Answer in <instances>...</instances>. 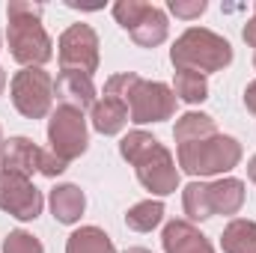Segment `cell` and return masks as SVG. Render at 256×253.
I'll return each mask as SVG.
<instances>
[{
    "label": "cell",
    "instance_id": "obj_30",
    "mask_svg": "<svg viewBox=\"0 0 256 253\" xmlns=\"http://www.w3.org/2000/svg\"><path fill=\"white\" fill-rule=\"evenodd\" d=\"M248 176H250V182H256V155L250 158V164H248Z\"/></svg>",
    "mask_w": 256,
    "mask_h": 253
},
{
    "label": "cell",
    "instance_id": "obj_24",
    "mask_svg": "<svg viewBox=\"0 0 256 253\" xmlns=\"http://www.w3.org/2000/svg\"><path fill=\"white\" fill-rule=\"evenodd\" d=\"M146 6H149V3H143V0H116V3H114V18H116L120 27L131 30V27L140 21V15L146 12Z\"/></svg>",
    "mask_w": 256,
    "mask_h": 253
},
{
    "label": "cell",
    "instance_id": "obj_20",
    "mask_svg": "<svg viewBox=\"0 0 256 253\" xmlns=\"http://www.w3.org/2000/svg\"><path fill=\"white\" fill-rule=\"evenodd\" d=\"M173 92H176V98H182L185 104H200V102L208 98V80H206V74H200V72L176 68Z\"/></svg>",
    "mask_w": 256,
    "mask_h": 253
},
{
    "label": "cell",
    "instance_id": "obj_9",
    "mask_svg": "<svg viewBox=\"0 0 256 253\" xmlns=\"http://www.w3.org/2000/svg\"><path fill=\"white\" fill-rule=\"evenodd\" d=\"M42 190L36 188L30 179L18 173H3L0 170V208L18 220H36L42 214Z\"/></svg>",
    "mask_w": 256,
    "mask_h": 253
},
{
    "label": "cell",
    "instance_id": "obj_31",
    "mask_svg": "<svg viewBox=\"0 0 256 253\" xmlns=\"http://www.w3.org/2000/svg\"><path fill=\"white\" fill-rule=\"evenodd\" d=\"M126 253H152V250H146V248H128Z\"/></svg>",
    "mask_w": 256,
    "mask_h": 253
},
{
    "label": "cell",
    "instance_id": "obj_8",
    "mask_svg": "<svg viewBox=\"0 0 256 253\" xmlns=\"http://www.w3.org/2000/svg\"><path fill=\"white\" fill-rule=\"evenodd\" d=\"M60 72H80L92 74L98 68V36L90 24H72L57 42Z\"/></svg>",
    "mask_w": 256,
    "mask_h": 253
},
{
    "label": "cell",
    "instance_id": "obj_29",
    "mask_svg": "<svg viewBox=\"0 0 256 253\" xmlns=\"http://www.w3.org/2000/svg\"><path fill=\"white\" fill-rule=\"evenodd\" d=\"M244 104H248L250 114H256V80H250V84L244 86Z\"/></svg>",
    "mask_w": 256,
    "mask_h": 253
},
{
    "label": "cell",
    "instance_id": "obj_21",
    "mask_svg": "<svg viewBox=\"0 0 256 253\" xmlns=\"http://www.w3.org/2000/svg\"><path fill=\"white\" fill-rule=\"evenodd\" d=\"M161 220H164V202H158V200H143V202L131 206L126 214V226L134 232H152Z\"/></svg>",
    "mask_w": 256,
    "mask_h": 253
},
{
    "label": "cell",
    "instance_id": "obj_19",
    "mask_svg": "<svg viewBox=\"0 0 256 253\" xmlns=\"http://www.w3.org/2000/svg\"><path fill=\"white\" fill-rule=\"evenodd\" d=\"M218 134V126L208 114H196V110H188L176 120V128H173V140L182 146V143H194V140H206Z\"/></svg>",
    "mask_w": 256,
    "mask_h": 253
},
{
    "label": "cell",
    "instance_id": "obj_28",
    "mask_svg": "<svg viewBox=\"0 0 256 253\" xmlns=\"http://www.w3.org/2000/svg\"><path fill=\"white\" fill-rule=\"evenodd\" d=\"M242 39L250 45V48H256V6H254V18L244 24V30H242Z\"/></svg>",
    "mask_w": 256,
    "mask_h": 253
},
{
    "label": "cell",
    "instance_id": "obj_10",
    "mask_svg": "<svg viewBox=\"0 0 256 253\" xmlns=\"http://www.w3.org/2000/svg\"><path fill=\"white\" fill-rule=\"evenodd\" d=\"M39 158H42V149L30 137H9L3 143L0 167H3V173H18V176L30 179L33 173H39Z\"/></svg>",
    "mask_w": 256,
    "mask_h": 253
},
{
    "label": "cell",
    "instance_id": "obj_25",
    "mask_svg": "<svg viewBox=\"0 0 256 253\" xmlns=\"http://www.w3.org/2000/svg\"><path fill=\"white\" fill-rule=\"evenodd\" d=\"M152 140H155V137H152V134H146V131H140V128H137V131H128L126 137L120 140V155L126 158L128 164H134V158H137V155L152 143Z\"/></svg>",
    "mask_w": 256,
    "mask_h": 253
},
{
    "label": "cell",
    "instance_id": "obj_17",
    "mask_svg": "<svg viewBox=\"0 0 256 253\" xmlns=\"http://www.w3.org/2000/svg\"><path fill=\"white\" fill-rule=\"evenodd\" d=\"M224 253H256V220L232 218L220 236Z\"/></svg>",
    "mask_w": 256,
    "mask_h": 253
},
{
    "label": "cell",
    "instance_id": "obj_7",
    "mask_svg": "<svg viewBox=\"0 0 256 253\" xmlns=\"http://www.w3.org/2000/svg\"><path fill=\"white\" fill-rule=\"evenodd\" d=\"M176 114V92L173 86L161 84V80H137V86L131 90L128 98V120L137 126L146 122H164Z\"/></svg>",
    "mask_w": 256,
    "mask_h": 253
},
{
    "label": "cell",
    "instance_id": "obj_18",
    "mask_svg": "<svg viewBox=\"0 0 256 253\" xmlns=\"http://www.w3.org/2000/svg\"><path fill=\"white\" fill-rule=\"evenodd\" d=\"M66 253H116L114 238L98 226H80L68 236Z\"/></svg>",
    "mask_w": 256,
    "mask_h": 253
},
{
    "label": "cell",
    "instance_id": "obj_23",
    "mask_svg": "<svg viewBox=\"0 0 256 253\" xmlns=\"http://www.w3.org/2000/svg\"><path fill=\"white\" fill-rule=\"evenodd\" d=\"M3 253H45L42 242L27 230H12L3 238Z\"/></svg>",
    "mask_w": 256,
    "mask_h": 253
},
{
    "label": "cell",
    "instance_id": "obj_26",
    "mask_svg": "<svg viewBox=\"0 0 256 253\" xmlns=\"http://www.w3.org/2000/svg\"><path fill=\"white\" fill-rule=\"evenodd\" d=\"M206 0H170L167 3V9L176 15V18H185V21H194V18H200L202 12H206Z\"/></svg>",
    "mask_w": 256,
    "mask_h": 253
},
{
    "label": "cell",
    "instance_id": "obj_16",
    "mask_svg": "<svg viewBox=\"0 0 256 253\" xmlns=\"http://www.w3.org/2000/svg\"><path fill=\"white\" fill-rule=\"evenodd\" d=\"M208 196H212V212L214 214H236L244 206V182L224 176L218 182L208 185Z\"/></svg>",
    "mask_w": 256,
    "mask_h": 253
},
{
    "label": "cell",
    "instance_id": "obj_12",
    "mask_svg": "<svg viewBox=\"0 0 256 253\" xmlns=\"http://www.w3.org/2000/svg\"><path fill=\"white\" fill-rule=\"evenodd\" d=\"M161 244H164V253H214L212 242L191 220H170L164 226Z\"/></svg>",
    "mask_w": 256,
    "mask_h": 253
},
{
    "label": "cell",
    "instance_id": "obj_11",
    "mask_svg": "<svg viewBox=\"0 0 256 253\" xmlns=\"http://www.w3.org/2000/svg\"><path fill=\"white\" fill-rule=\"evenodd\" d=\"M54 96L60 98V104L74 108V110H86L96 104V84L92 74H80V72H60L54 80Z\"/></svg>",
    "mask_w": 256,
    "mask_h": 253
},
{
    "label": "cell",
    "instance_id": "obj_4",
    "mask_svg": "<svg viewBox=\"0 0 256 253\" xmlns=\"http://www.w3.org/2000/svg\"><path fill=\"white\" fill-rule=\"evenodd\" d=\"M9 96L24 120H45L54 104V78L39 66L21 68L9 80Z\"/></svg>",
    "mask_w": 256,
    "mask_h": 253
},
{
    "label": "cell",
    "instance_id": "obj_22",
    "mask_svg": "<svg viewBox=\"0 0 256 253\" xmlns=\"http://www.w3.org/2000/svg\"><path fill=\"white\" fill-rule=\"evenodd\" d=\"M182 208H185V214H188L191 220H208V218H214V212H212V196H208V185H206V182H191V185H185V190H182Z\"/></svg>",
    "mask_w": 256,
    "mask_h": 253
},
{
    "label": "cell",
    "instance_id": "obj_1",
    "mask_svg": "<svg viewBox=\"0 0 256 253\" xmlns=\"http://www.w3.org/2000/svg\"><path fill=\"white\" fill-rule=\"evenodd\" d=\"M6 18H9V30H6V42H9V54L15 63L24 68L30 66H42L54 57V42L42 27V6L39 3H24V0H12L6 6Z\"/></svg>",
    "mask_w": 256,
    "mask_h": 253
},
{
    "label": "cell",
    "instance_id": "obj_5",
    "mask_svg": "<svg viewBox=\"0 0 256 253\" xmlns=\"http://www.w3.org/2000/svg\"><path fill=\"white\" fill-rule=\"evenodd\" d=\"M134 173L140 179V185L146 190H152L155 196H167L179 188V167H176V158L173 152L152 140L137 158H134Z\"/></svg>",
    "mask_w": 256,
    "mask_h": 253
},
{
    "label": "cell",
    "instance_id": "obj_35",
    "mask_svg": "<svg viewBox=\"0 0 256 253\" xmlns=\"http://www.w3.org/2000/svg\"><path fill=\"white\" fill-rule=\"evenodd\" d=\"M0 42H3V39H0Z\"/></svg>",
    "mask_w": 256,
    "mask_h": 253
},
{
    "label": "cell",
    "instance_id": "obj_13",
    "mask_svg": "<svg viewBox=\"0 0 256 253\" xmlns=\"http://www.w3.org/2000/svg\"><path fill=\"white\" fill-rule=\"evenodd\" d=\"M128 122H131V120H128V102L126 98L110 96V92H104L102 98H96V104H92V128H96L98 134L114 137V134H120Z\"/></svg>",
    "mask_w": 256,
    "mask_h": 253
},
{
    "label": "cell",
    "instance_id": "obj_14",
    "mask_svg": "<svg viewBox=\"0 0 256 253\" xmlns=\"http://www.w3.org/2000/svg\"><path fill=\"white\" fill-rule=\"evenodd\" d=\"M128 33H131V39H134L140 48H158V45L167 39V33H170L167 12L149 3V6H146V12L140 15V21H137Z\"/></svg>",
    "mask_w": 256,
    "mask_h": 253
},
{
    "label": "cell",
    "instance_id": "obj_33",
    "mask_svg": "<svg viewBox=\"0 0 256 253\" xmlns=\"http://www.w3.org/2000/svg\"><path fill=\"white\" fill-rule=\"evenodd\" d=\"M3 143H6V140H3V128H0V155H3Z\"/></svg>",
    "mask_w": 256,
    "mask_h": 253
},
{
    "label": "cell",
    "instance_id": "obj_6",
    "mask_svg": "<svg viewBox=\"0 0 256 253\" xmlns=\"http://www.w3.org/2000/svg\"><path fill=\"white\" fill-rule=\"evenodd\" d=\"M48 143H51V152L57 158H63L66 164L80 158L90 146V134H86V120H84V110H74V108H66L60 104L51 120H48Z\"/></svg>",
    "mask_w": 256,
    "mask_h": 253
},
{
    "label": "cell",
    "instance_id": "obj_32",
    "mask_svg": "<svg viewBox=\"0 0 256 253\" xmlns=\"http://www.w3.org/2000/svg\"><path fill=\"white\" fill-rule=\"evenodd\" d=\"M3 86H6V72L0 68V92H3Z\"/></svg>",
    "mask_w": 256,
    "mask_h": 253
},
{
    "label": "cell",
    "instance_id": "obj_3",
    "mask_svg": "<svg viewBox=\"0 0 256 253\" xmlns=\"http://www.w3.org/2000/svg\"><path fill=\"white\" fill-rule=\"evenodd\" d=\"M179 167L188 176H224L230 170L238 167L242 161V143L230 134H212L206 140H194V143H182L176 149Z\"/></svg>",
    "mask_w": 256,
    "mask_h": 253
},
{
    "label": "cell",
    "instance_id": "obj_34",
    "mask_svg": "<svg viewBox=\"0 0 256 253\" xmlns=\"http://www.w3.org/2000/svg\"><path fill=\"white\" fill-rule=\"evenodd\" d=\"M254 68H256V54H254Z\"/></svg>",
    "mask_w": 256,
    "mask_h": 253
},
{
    "label": "cell",
    "instance_id": "obj_2",
    "mask_svg": "<svg viewBox=\"0 0 256 253\" xmlns=\"http://www.w3.org/2000/svg\"><path fill=\"white\" fill-rule=\"evenodd\" d=\"M170 63L188 72H224L232 63V45L206 27H188L170 48Z\"/></svg>",
    "mask_w": 256,
    "mask_h": 253
},
{
    "label": "cell",
    "instance_id": "obj_27",
    "mask_svg": "<svg viewBox=\"0 0 256 253\" xmlns=\"http://www.w3.org/2000/svg\"><path fill=\"white\" fill-rule=\"evenodd\" d=\"M66 167H68V164H66L63 158H57L54 152H45V149H42V158H39V173H42V176H48V179H57Z\"/></svg>",
    "mask_w": 256,
    "mask_h": 253
},
{
    "label": "cell",
    "instance_id": "obj_15",
    "mask_svg": "<svg viewBox=\"0 0 256 253\" xmlns=\"http://www.w3.org/2000/svg\"><path fill=\"white\" fill-rule=\"evenodd\" d=\"M48 202H51V214H54L60 224H78L80 214H84V208H86L84 190L78 188V185H72V182L57 185V188L51 190Z\"/></svg>",
    "mask_w": 256,
    "mask_h": 253
}]
</instances>
